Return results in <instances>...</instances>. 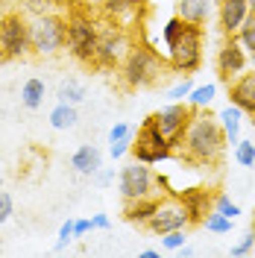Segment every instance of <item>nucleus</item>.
I'll return each mask as SVG.
<instances>
[{
	"label": "nucleus",
	"mask_w": 255,
	"mask_h": 258,
	"mask_svg": "<svg viewBox=\"0 0 255 258\" xmlns=\"http://www.w3.org/2000/svg\"><path fill=\"white\" fill-rule=\"evenodd\" d=\"M132 144H135V132H129V135H123L120 141H112L109 144V156H112V161H117V159H123L129 150H132Z\"/></svg>",
	"instance_id": "nucleus-31"
},
{
	"label": "nucleus",
	"mask_w": 255,
	"mask_h": 258,
	"mask_svg": "<svg viewBox=\"0 0 255 258\" xmlns=\"http://www.w3.org/2000/svg\"><path fill=\"white\" fill-rule=\"evenodd\" d=\"M32 50L30 21L21 12H3L0 15V62L24 59Z\"/></svg>",
	"instance_id": "nucleus-5"
},
{
	"label": "nucleus",
	"mask_w": 255,
	"mask_h": 258,
	"mask_svg": "<svg viewBox=\"0 0 255 258\" xmlns=\"http://www.w3.org/2000/svg\"><path fill=\"white\" fill-rule=\"evenodd\" d=\"M191 117H194V106L191 103H167L156 112V123L164 132V138L176 147H182L185 141V132L191 126Z\"/></svg>",
	"instance_id": "nucleus-10"
},
{
	"label": "nucleus",
	"mask_w": 255,
	"mask_h": 258,
	"mask_svg": "<svg viewBox=\"0 0 255 258\" xmlns=\"http://www.w3.org/2000/svg\"><path fill=\"white\" fill-rule=\"evenodd\" d=\"M252 249H255V229H249V232H243V235H240V241L232 246V255H235V258L249 255Z\"/></svg>",
	"instance_id": "nucleus-33"
},
{
	"label": "nucleus",
	"mask_w": 255,
	"mask_h": 258,
	"mask_svg": "<svg viewBox=\"0 0 255 258\" xmlns=\"http://www.w3.org/2000/svg\"><path fill=\"white\" fill-rule=\"evenodd\" d=\"M188 226V214H185V206L170 194V200H161L156 214L150 217L147 229L156 232V235H164V232H173V229H185Z\"/></svg>",
	"instance_id": "nucleus-12"
},
{
	"label": "nucleus",
	"mask_w": 255,
	"mask_h": 258,
	"mask_svg": "<svg viewBox=\"0 0 255 258\" xmlns=\"http://www.w3.org/2000/svg\"><path fill=\"white\" fill-rule=\"evenodd\" d=\"M229 103H235L243 114L255 117V71L240 74L238 80L229 82Z\"/></svg>",
	"instance_id": "nucleus-13"
},
{
	"label": "nucleus",
	"mask_w": 255,
	"mask_h": 258,
	"mask_svg": "<svg viewBox=\"0 0 255 258\" xmlns=\"http://www.w3.org/2000/svg\"><path fill=\"white\" fill-rule=\"evenodd\" d=\"M243 71H246V50H243L238 35H226V41L217 50V74L223 82H232Z\"/></svg>",
	"instance_id": "nucleus-11"
},
{
	"label": "nucleus",
	"mask_w": 255,
	"mask_h": 258,
	"mask_svg": "<svg viewBox=\"0 0 255 258\" xmlns=\"http://www.w3.org/2000/svg\"><path fill=\"white\" fill-rule=\"evenodd\" d=\"M74 238H77V235H74V220H65V223L59 226V241H56L53 249H56V252H65V249H68V243L74 241Z\"/></svg>",
	"instance_id": "nucleus-34"
},
{
	"label": "nucleus",
	"mask_w": 255,
	"mask_h": 258,
	"mask_svg": "<svg viewBox=\"0 0 255 258\" xmlns=\"http://www.w3.org/2000/svg\"><path fill=\"white\" fill-rule=\"evenodd\" d=\"M249 12H255V0H249Z\"/></svg>",
	"instance_id": "nucleus-44"
},
{
	"label": "nucleus",
	"mask_w": 255,
	"mask_h": 258,
	"mask_svg": "<svg viewBox=\"0 0 255 258\" xmlns=\"http://www.w3.org/2000/svg\"><path fill=\"white\" fill-rule=\"evenodd\" d=\"M252 71H255V56H252Z\"/></svg>",
	"instance_id": "nucleus-45"
},
{
	"label": "nucleus",
	"mask_w": 255,
	"mask_h": 258,
	"mask_svg": "<svg viewBox=\"0 0 255 258\" xmlns=\"http://www.w3.org/2000/svg\"><path fill=\"white\" fill-rule=\"evenodd\" d=\"M91 220H94V229H103V232H106V229H112V220H109V214H103V211H97Z\"/></svg>",
	"instance_id": "nucleus-40"
},
{
	"label": "nucleus",
	"mask_w": 255,
	"mask_h": 258,
	"mask_svg": "<svg viewBox=\"0 0 255 258\" xmlns=\"http://www.w3.org/2000/svg\"><path fill=\"white\" fill-rule=\"evenodd\" d=\"M88 232H94V220L88 217V220H74V235L77 238H85Z\"/></svg>",
	"instance_id": "nucleus-38"
},
{
	"label": "nucleus",
	"mask_w": 255,
	"mask_h": 258,
	"mask_svg": "<svg viewBox=\"0 0 255 258\" xmlns=\"http://www.w3.org/2000/svg\"><path fill=\"white\" fill-rule=\"evenodd\" d=\"M71 167L82 173V176H94L97 170L103 167V150L97 144H82L74 156H71Z\"/></svg>",
	"instance_id": "nucleus-17"
},
{
	"label": "nucleus",
	"mask_w": 255,
	"mask_h": 258,
	"mask_svg": "<svg viewBox=\"0 0 255 258\" xmlns=\"http://www.w3.org/2000/svg\"><path fill=\"white\" fill-rule=\"evenodd\" d=\"M0 153H3V147H0Z\"/></svg>",
	"instance_id": "nucleus-47"
},
{
	"label": "nucleus",
	"mask_w": 255,
	"mask_h": 258,
	"mask_svg": "<svg viewBox=\"0 0 255 258\" xmlns=\"http://www.w3.org/2000/svg\"><path fill=\"white\" fill-rule=\"evenodd\" d=\"M156 185H159V179L150 170V164H144V161H132L126 167H120V173H117V191L123 197V203L126 200L153 197Z\"/></svg>",
	"instance_id": "nucleus-9"
},
{
	"label": "nucleus",
	"mask_w": 255,
	"mask_h": 258,
	"mask_svg": "<svg viewBox=\"0 0 255 258\" xmlns=\"http://www.w3.org/2000/svg\"><path fill=\"white\" fill-rule=\"evenodd\" d=\"M53 3H56V0H27V12H30L32 18L47 15V12H53Z\"/></svg>",
	"instance_id": "nucleus-35"
},
{
	"label": "nucleus",
	"mask_w": 255,
	"mask_h": 258,
	"mask_svg": "<svg viewBox=\"0 0 255 258\" xmlns=\"http://www.w3.org/2000/svg\"><path fill=\"white\" fill-rule=\"evenodd\" d=\"M44 94H47L44 80L32 77V80H27L24 88H21V103H24L27 109H41V106H44Z\"/></svg>",
	"instance_id": "nucleus-21"
},
{
	"label": "nucleus",
	"mask_w": 255,
	"mask_h": 258,
	"mask_svg": "<svg viewBox=\"0 0 255 258\" xmlns=\"http://www.w3.org/2000/svg\"><path fill=\"white\" fill-rule=\"evenodd\" d=\"M97 41H100V27L94 18H88L80 9L68 12V53L82 64H94L97 59Z\"/></svg>",
	"instance_id": "nucleus-4"
},
{
	"label": "nucleus",
	"mask_w": 255,
	"mask_h": 258,
	"mask_svg": "<svg viewBox=\"0 0 255 258\" xmlns=\"http://www.w3.org/2000/svg\"><path fill=\"white\" fill-rule=\"evenodd\" d=\"M185 206V214H188V226L191 223H203L208 214V206H211V197L208 191H200V188H182V191H170Z\"/></svg>",
	"instance_id": "nucleus-14"
},
{
	"label": "nucleus",
	"mask_w": 255,
	"mask_h": 258,
	"mask_svg": "<svg viewBox=\"0 0 255 258\" xmlns=\"http://www.w3.org/2000/svg\"><path fill=\"white\" fill-rule=\"evenodd\" d=\"M203 38H206L203 24H185L182 35L167 47V64H170V71L182 74V77L197 74L200 64H203Z\"/></svg>",
	"instance_id": "nucleus-3"
},
{
	"label": "nucleus",
	"mask_w": 255,
	"mask_h": 258,
	"mask_svg": "<svg viewBox=\"0 0 255 258\" xmlns=\"http://www.w3.org/2000/svg\"><path fill=\"white\" fill-rule=\"evenodd\" d=\"M126 3H132V6H141L144 0H126Z\"/></svg>",
	"instance_id": "nucleus-43"
},
{
	"label": "nucleus",
	"mask_w": 255,
	"mask_h": 258,
	"mask_svg": "<svg viewBox=\"0 0 255 258\" xmlns=\"http://www.w3.org/2000/svg\"><path fill=\"white\" fill-rule=\"evenodd\" d=\"M220 126H223V132H226V141L235 147L240 141V117H243V112H240L235 103H229L226 109H220Z\"/></svg>",
	"instance_id": "nucleus-19"
},
{
	"label": "nucleus",
	"mask_w": 255,
	"mask_h": 258,
	"mask_svg": "<svg viewBox=\"0 0 255 258\" xmlns=\"http://www.w3.org/2000/svg\"><path fill=\"white\" fill-rule=\"evenodd\" d=\"M159 197L153 194V197H141V200H126V206H123V220L132 226H147L150 223V217L156 214L159 209Z\"/></svg>",
	"instance_id": "nucleus-16"
},
{
	"label": "nucleus",
	"mask_w": 255,
	"mask_h": 258,
	"mask_svg": "<svg viewBox=\"0 0 255 258\" xmlns=\"http://www.w3.org/2000/svg\"><path fill=\"white\" fill-rule=\"evenodd\" d=\"M135 9H138V6H132L126 0H103V12L112 18V21H117V24H123L126 15H132Z\"/></svg>",
	"instance_id": "nucleus-24"
},
{
	"label": "nucleus",
	"mask_w": 255,
	"mask_h": 258,
	"mask_svg": "<svg viewBox=\"0 0 255 258\" xmlns=\"http://www.w3.org/2000/svg\"><path fill=\"white\" fill-rule=\"evenodd\" d=\"M135 161H144V164H161V161H170L173 159V144L164 138V132L156 123V114H150L144 120V126L138 129V138L129 150Z\"/></svg>",
	"instance_id": "nucleus-7"
},
{
	"label": "nucleus",
	"mask_w": 255,
	"mask_h": 258,
	"mask_svg": "<svg viewBox=\"0 0 255 258\" xmlns=\"http://www.w3.org/2000/svg\"><path fill=\"white\" fill-rule=\"evenodd\" d=\"M249 15V0H220L217 6V18H220V30L226 35H235L240 24Z\"/></svg>",
	"instance_id": "nucleus-15"
},
{
	"label": "nucleus",
	"mask_w": 255,
	"mask_h": 258,
	"mask_svg": "<svg viewBox=\"0 0 255 258\" xmlns=\"http://www.w3.org/2000/svg\"><path fill=\"white\" fill-rule=\"evenodd\" d=\"M179 255H182V258H191L194 249H191V246H182V249H179Z\"/></svg>",
	"instance_id": "nucleus-42"
},
{
	"label": "nucleus",
	"mask_w": 255,
	"mask_h": 258,
	"mask_svg": "<svg viewBox=\"0 0 255 258\" xmlns=\"http://www.w3.org/2000/svg\"><path fill=\"white\" fill-rule=\"evenodd\" d=\"M138 258H159V249H144Z\"/></svg>",
	"instance_id": "nucleus-41"
},
{
	"label": "nucleus",
	"mask_w": 255,
	"mask_h": 258,
	"mask_svg": "<svg viewBox=\"0 0 255 258\" xmlns=\"http://www.w3.org/2000/svg\"><path fill=\"white\" fill-rule=\"evenodd\" d=\"M176 15L188 24L206 27L208 18H211V0H176Z\"/></svg>",
	"instance_id": "nucleus-18"
},
{
	"label": "nucleus",
	"mask_w": 255,
	"mask_h": 258,
	"mask_svg": "<svg viewBox=\"0 0 255 258\" xmlns=\"http://www.w3.org/2000/svg\"><path fill=\"white\" fill-rule=\"evenodd\" d=\"M77 120H80V112H77V106L74 103H56L53 106V112H50V126L53 129H74L77 126Z\"/></svg>",
	"instance_id": "nucleus-20"
},
{
	"label": "nucleus",
	"mask_w": 255,
	"mask_h": 258,
	"mask_svg": "<svg viewBox=\"0 0 255 258\" xmlns=\"http://www.w3.org/2000/svg\"><path fill=\"white\" fill-rule=\"evenodd\" d=\"M161 246L167 252H179L185 246V229H173V232H164L161 235Z\"/></svg>",
	"instance_id": "nucleus-30"
},
{
	"label": "nucleus",
	"mask_w": 255,
	"mask_h": 258,
	"mask_svg": "<svg viewBox=\"0 0 255 258\" xmlns=\"http://www.w3.org/2000/svg\"><path fill=\"white\" fill-rule=\"evenodd\" d=\"M0 188H3V179H0Z\"/></svg>",
	"instance_id": "nucleus-46"
},
{
	"label": "nucleus",
	"mask_w": 255,
	"mask_h": 258,
	"mask_svg": "<svg viewBox=\"0 0 255 258\" xmlns=\"http://www.w3.org/2000/svg\"><path fill=\"white\" fill-rule=\"evenodd\" d=\"M132 50V41H129V35L123 32V24H106V27H100V41H97V59L94 64L97 68H106V71H112L117 64H123L126 59V53Z\"/></svg>",
	"instance_id": "nucleus-8"
},
{
	"label": "nucleus",
	"mask_w": 255,
	"mask_h": 258,
	"mask_svg": "<svg viewBox=\"0 0 255 258\" xmlns=\"http://www.w3.org/2000/svg\"><path fill=\"white\" fill-rule=\"evenodd\" d=\"M214 97H217V85L206 82V85H194V91L188 94V103H191L194 109H208Z\"/></svg>",
	"instance_id": "nucleus-23"
},
{
	"label": "nucleus",
	"mask_w": 255,
	"mask_h": 258,
	"mask_svg": "<svg viewBox=\"0 0 255 258\" xmlns=\"http://www.w3.org/2000/svg\"><path fill=\"white\" fill-rule=\"evenodd\" d=\"M30 32H32V53L38 56H53L68 44V18L47 12L30 21Z\"/></svg>",
	"instance_id": "nucleus-6"
},
{
	"label": "nucleus",
	"mask_w": 255,
	"mask_h": 258,
	"mask_svg": "<svg viewBox=\"0 0 255 258\" xmlns=\"http://www.w3.org/2000/svg\"><path fill=\"white\" fill-rule=\"evenodd\" d=\"M12 214H15V203H12V197H9V194L0 188V226L6 223Z\"/></svg>",
	"instance_id": "nucleus-36"
},
{
	"label": "nucleus",
	"mask_w": 255,
	"mask_h": 258,
	"mask_svg": "<svg viewBox=\"0 0 255 258\" xmlns=\"http://www.w3.org/2000/svg\"><path fill=\"white\" fill-rule=\"evenodd\" d=\"M94 179H97V185H100V188H106V185H112V182H114V167H106V170L100 167V170L94 173Z\"/></svg>",
	"instance_id": "nucleus-39"
},
{
	"label": "nucleus",
	"mask_w": 255,
	"mask_h": 258,
	"mask_svg": "<svg viewBox=\"0 0 255 258\" xmlns=\"http://www.w3.org/2000/svg\"><path fill=\"white\" fill-rule=\"evenodd\" d=\"M59 100H62V103H74V106H80L82 100H85V97H88V91H85V85H82L80 80H74V77H71V80H65L62 85H59Z\"/></svg>",
	"instance_id": "nucleus-22"
},
{
	"label": "nucleus",
	"mask_w": 255,
	"mask_h": 258,
	"mask_svg": "<svg viewBox=\"0 0 255 258\" xmlns=\"http://www.w3.org/2000/svg\"><path fill=\"white\" fill-rule=\"evenodd\" d=\"M129 132H135L129 123H114V126L109 129V144H112V141H120V138H123V135H129Z\"/></svg>",
	"instance_id": "nucleus-37"
},
{
	"label": "nucleus",
	"mask_w": 255,
	"mask_h": 258,
	"mask_svg": "<svg viewBox=\"0 0 255 258\" xmlns=\"http://www.w3.org/2000/svg\"><path fill=\"white\" fill-rule=\"evenodd\" d=\"M191 91H194V82H191V77H185L182 82H176L173 88L167 91V100H170V103H182V100H188Z\"/></svg>",
	"instance_id": "nucleus-32"
},
{
	"label": "nucleus",
	"mask_w": 255,
	"mask_h": 258,
	"mask_svg": "<svg viewBox=\"0 0 255 258\" xmlns=\"http://www.w3.org/2000/svg\"><path fill=\"white\" fill-rule=\"evenodd\" d=\"M214 211H220V214L232 217V220H235L238 214H243L238 203H232V197H226V194H217V197H214Z\"/></svg>",
	"instance_id": "nucleus-29"
},
{
	"label": "nucleus",
	"mask_w": 255,
	"mask_h": 258,
	"mask_svg": "<svg viewBox=\"0 0 255 258\" xmlns=\"http://www.w3.org/2000/svg\"><path fill=\"white\" fill-rule=\"evenodd\" d=\"M185 24H188V21H182L179 15H173V18H167V21H164V27H161V44H164V50L170 47L179 35H182Z\"/></svg>",
	"instance_id": "nucleus-26"
},
{
	"label": "nucleus",
	"mask_w": 255,
	"mask_h": 258,
	"mask_svg": "<svg viewBox=\"0 0 255 258\" xmlns=\"http://www.w3.org/2000/svg\"><path fill=\"white\" fill-rule=\"evenodd\" d=\"M232 217H226V214H220V211H208L206 220H203V226H206L208 232H214V235H226V232H232Z\"/></svg>",
	"instance_id": "nucleus-27"
},
{
	"label": "nucleus",
	"mask_w": 255,
	"mask_h": 258,
	"mask_svg": "<svg viewBox=\"0 0 255 258\" xmlns=\"http://www.w3.org/2000/svg\"><path fill=\"white\" fill-rule=\"evenodd\" d=\"M120 77L126 82V88H150L164 77V62L159 53L147 44H132L126 59L120 64Z\"/></svg>",
	"instance_id": "nucleus-2"
},
{
	"label": "nucleus",
	"mask_w": 255,
	"mask_h": 258,
	"mask_svg": "<svg viewBox=\"0 0 255 258\" xmlns=\"http://www.w3.org/2000/svg\"><path fill=\"white\" fill-rule=\"evenodd\" d=\"M185 159L194 161V164H217L223 159L226 147V132L220 126V117L211 112H203V109H194L191 126L185 132Z\"/></svg>",
	"instance_id": "nucleus-1"
},
{
	"label": "nucleus",
	"mask_w": 255,
	"mask_h": 258,
	"mask_svg": "<svg viewBox=\"0 0 255 258\" xmlns=\"http://www.w3.org/2000/svg\"><path fill=\"white\" fill-rule=\"evenodd\" d=\"M240 38V44H243V50L249 53V56H255V12H249L246 15V21L240 24V30L235 32Z\"/></svg>",
	"instance_id": "nucleus-25"
},
{
	"label": "nucleus",
	"mask_w": 255,
	"mask_h": 258,
	"mask_svg": "<svg viewBox=\"0 0 255 258\" xmlns=\"http://www.w3.org/2000/svg\"><path fill=\"white\" fill-rule=\"evenodd\" d=\"M235 161L240 167H255V141H238L235 144Z\"/></svg>",
	"instance_id": "nucleus-28"
}]
</instances>
